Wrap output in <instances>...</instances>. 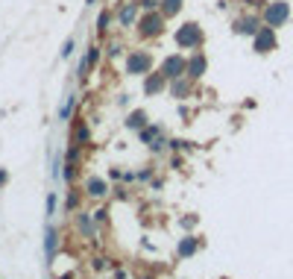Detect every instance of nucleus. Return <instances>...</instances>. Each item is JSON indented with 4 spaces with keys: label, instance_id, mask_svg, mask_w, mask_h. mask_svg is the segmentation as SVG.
Listing matches in <instances>:
<instances>
[{
    "label": "nucleus",
    "instance_id": "nucleus-8",
    "mask_svg": "<svg viewBox=\"0 0 293 279\" xmlns=\"http://www.w3.org/2000/svg\"><path fill=\"white\" fill-rule=\"evenodd\" d=\"M261 27H258V18L255 15H246V18H238L235 21V33L238 35H255Z\"/></svg>",
    "mask_w": 293,
    "mask_h": 279
},
{
    "label": "nucleus",
    "instance_id": "nucleus-23",
    "mask_svg": "<svg viewBox=\"0 0 293 279\" xmlns=\"http://www.w3.org/2000/svg\"><path fill=\"white\" fill-rule=\"evenodd\" d=\"M56 215V194H47V218Z\"/></svg>",
    "mask_w": 293,
    "mask_h": 279
},
{
    "label": "nucleus",
    "instance_id": "nucleus-3",
    "mask_svg": "<svg viewBox=\"0 0 293 279\" xmlns=\"http://www.w3.org/2000/svg\"><path fill=\"white\" fill-rule=\"evenodd\" d=\"M161 74H164L167 80H179V77H188V59H185V56H179V53L167 56V59L161 62Z\"/></svg>",
    "mask_w": 293,
    "mask_h": 279
},
{
    "label": "nucleus",
    "instance_id": "nucleus-24",
    "mask_svg": "<svg viewBox=\"0 0 293 279\" xmlns=\"http://www.w3.org/2000/svg\"><path fill=\"white\" fill-rule=\"evenodd\" d=\"M79 227H82V229H91V221H88L85 215H79Z\"/></svg>",
    "mask_w": 293,
    "mask_h": 279
},
{
    "label": "nucleus",
    "instance_id": "nucleus-12",
    "mask_svg": "<svg viewBox=\"0 0 293 279\" xmlns=\"http://www.w3.org/2000/svg\"><path fill=\"white\" fill-rule=\"evenodd\" d=\"M197 247H200V238H193V235H188V238H182L179 241V259H188V256H193L197 253Z\"/></svg>",
    "mask_w": 293,
    "mask_h": 279
},
{
    "label": "nucleus",
    "instance_id": "nucleus-13",
    "mask_svg": "<svg viewBox=\"0 0 293 279\" xmlns=\"http://www.w3.org/2000/svg\"><path fill=\"white\" fill-rule=\"evenodd\" d=\"M182 3H185V0H161V15L164 18L179 15V12H182Z\"/></svg>",
    "mask_w": 293,
    "mask_h": 279
},
{
    "label": "nucleus",
    "instance_id": "nucleus-22",
    "mask_svg": "<svg viewBox=\"0 0 293 279\" xmlns=\"http://www.w3.org/2000/svg\"><path fill=\"white\" fill-rule=\"evenodd\" d=\"M73 47H76V41H73V38H68V41H65V44H62V56H65V59H68L70 53H73Z\"/></svg>",
    "mask_w": 293,
    "mask_h": 279
},
{
    "label": "nucleus",
    "instance_id": "nucleus-16",
    "mask_svg": "<svg viewBox=\"0 0 293 279\" xmlns=\"http://www.w3.org/2000/svg\"><path fill=\"white\" fill-rule=\"evenodd\" d=\"M73 103H76V97H73V94H68V97H65V106H62V112H59V121H68V118H70Z\"/></svg>",
    "mask_w": 293,
    "mask_h": 279
},
{
    "label": "nucleus",
    "instance_id": "nucleus-10",
    "mask_svg": "<svg viewBox=\"0 0 293 279\" xmlns=\"http://www.w3.org/2000/svg\"><path fill=\"white\" fill-rule=\"evenodd\" d=\"M56 241H59V235H56V229L47 227L44 229V256H47V264L56 259Z\"/></svg>",
    "mask_w": 293,
    "mask_h": 279
},
{
    "label": "nucleus",
    "instance_id": "nucleus-14",
    "mask_svg": "<svg viewBox=\"0 0 293 279\" xmlns=\"http://www.w3.org/2000/svg\"><path fill=\"white\" fill-rule=\"evenodd\" d=\"M85 188H88V194H94V197H103L106 194V182L100 179V176H91L85 182Z\"/></svg>",
    "mask_w": 293,
    "mask_h": 279
},
{
    "label": "nucleus",
    "instance_id": "nucleus-25",
    "mask_svg": "<svg viewBox=\"0 0 293 279\" xmlns=\"http://www.w3.org/2000/svg\"><path fill=\"white\" fill-rule=\"evenodd\" d=\"M76 156H79V147H73V150L68 153V162H76Z\"/></svg>",
    "mask_w": 293,
    "mask_h": 279
},
{
    "label": "nucleus",
    "instance_id": "nucleus-6",
    "mask_svg": "<svg viewBox=\"0 0 293 279\" xmlns=\"http://www.w3.org/2000/svg\"><path fill=\"white\" fill-rule=\"evenodd\" d=\"M252 47L258 53H270L276 47V30L273 27H261L258 33L252 35Z\"/></svg>",
    "mask_w": 293,
    "mask_h": 279
},
{
    "label": "nucleus",
    "instance_id": "nucleus-7",
    "mask_svg": "<svg viewBox=\"0 0 293 279\" xmlns=\"http://www.w3.org/2000/svg\"><path fill=\"white\" fill-rule=\"evenodd\" d=\"M138 9H141V3H126V6H121V12H118L121 27H132V24H138Z\"/></svg>",
    "mask_w": 293,
    "mask_h": 279
},
{
    "label": "nucleus",
    "instance_id": "nucleus-26",
    "mask_svg": "<svg viewBox=\"0 0 293 279\" xmlns=\"http://www.w3.org/2000/svg\"><path fill=\"white\" fill-rule=\"evenodd\" d=\"M6 179H9V174H6V171H3V168H0V188H3V185H6Z\"/></svg>",
    "mask_w": 293,
    "mask_h": 279
},
{
    "label": "nucleus",
    "instance_id": "nucleus-11",
    "mask_svg": "<svg viewBox=\"0 0 293 279\" xmlns=\"http://www.w3.org/2000/svg\"><path fill=\"white\" fill-rule=\"evenodd\" d=\"M164 83H167V77H164L161 71H158V74H150V77L144 80V91H147V94H158V91L164 88Z\"/></svg>",
    "mask_w": 293,
    "mask_h": 279
},
{
    "label": "nucleus",
    "instance_id": "nucleus-28",
    "mask_svg": "<svg viewBox=\"0 0 293 279\" xmlns=\"http://www.w3.org/2000/svg\"><path fill=\"white\" fill-rule=\"evenodd\" d=\"M85 3H97V0H85Z\"/></svg>",
    "mask_w": 293,
    "mask_h": 279
},
{
    "label": "nucleus",
    "instance_id": "nucleus-18",
    "mask_svg": "<svg viewBox=\"0 0 293 279\" xmlns=\"http://www.w3.org/2000/svg\"><path fill=\"white\" fill-rule=\"evenodd\" d=\"M144 121H147V115H144V112H132V115H129V121H126V123H129L132 129H138V126H141Z\"/></svg>",
    "mask_w": 293,
    "mask_h": 279
},
{
    "label": "nucleus",
    "instance_id": "nucleus-4",
    "mask_svg": "<svg viewBox=\"0 0 293 279\" xmlns=\"http://www.w3.org/2000/svg\"><path fill=\"white\" fill-rule=\"evenodd\" d=\"M164 30V15H161V9L158 12H147V15L138 21V33L144 38H150V35H158Z\"/></svg>",
    "mask_w": 293,
    "mask_h": 279
},
{
    "label": "nucleus",
    "instance_id": "nucleus-2",
    "mask_svg": "<svg viewBox=\"0 0 293 279\" xmlns=\"http://www.w3.org/2000/svg\"><path fill=\"white\" fill-rule=\"evenodd\" d=\"M287 18H290V6L284 3V0H273V3H267V9H264V24L267 27H281V24H287Z\"/></svg>",
    "mask_w": 293,
    "mask_h": 279
},
{
    "label": "nucleus",
    "instance_id": "nucleus-1",
    "mask_svg": "<svg viewBox=\"0 0 293 279\" xmlns=\"http://www.w3.org/2000/svg\"><path fill=\"white\" fill-rule=\"evenodd\" d=\"M176 44L182 47V50H193V47H200L203 44V27L200 24H182L179 30H176Z\"/></svg>",
    "mask_w": 293,
    "mask_h": 279
},
{
    "label": "nucleus",
    "instance_id": "nucleus-20",
    "mask_svg": "<svg viewBox=\"0 0 293 279\" xmlns=\"http://www.w3.org/2000/svg\"><path fill=\"white\" fill-rule=\"evenodd\" d=\"M158 132H161L158 126H150V129H144V132H141V141H153L155 135H158Z\"/></svg>",
    "mask_w": 293,
    "mask_h": 279
},
{
    "label": "nucleus",
    "instance_id": "nucleus-15",
    "mask_svg": "<svg viewBox=\"0 0 293 279\" xmlns=\"http://www.w3.org/2000/svg\"><path fill=\"white\" fill-rule=\"evenodd\" d=\"M170 91H173V97H185V94L190 91V83L185 80V77H179V80H173Z\"/></svg>",
    "mask_w": 293,
    "mask_h": 279
},
{
    "label": "nucleus",
    "instance_id": "nucleus-5",
    "mask_svg": "<svg viewBox=\"0 0 293 279\" xmlns=\"http://www.w3.org/2000/svg\"><path fill=\"white\" fill-rule=\"evenodd\" d=\"M153 68V56L147 50H132L129 53V59H126V71L129 74H147V71Z\"/></svg>",
    "mask_w": 293,
    "mask_h": 279
},
{
    "label": "nucleus",
    "instance_id": "nucleus-17",
    "mask_svg": "<svg viewBox=\"0 0 293 279\" xmlns=\"http://www.w3.org/2000/svg\"><path fill=\"white\" fill-rule=\"evenodd\" d=\"M109 24H112V15H109V12H106V9H103V12L97 15V33L103 35L106 30H109Z\"/></svg>",
    "mask_w": 293,
    "mask_h": 279
},
{
    "label": "nucleus",
    "instance_id": "nucleus-21",
    "mask_svg": "<svg viewBox=\"0 0 293 279\" xmlns=\"http://www.w3.org/2000/svg\"><path fill=\"white\" fill-rule=\"evenodd\" d=\"M85 59H88V68H91V65H97V59H100V47H91Z\"/></svg>",
    "mask_w": 293,
    "mask_h": 279
},
{
    "label": "nucleus",
    "instance_id": "nucleus-27",
    "mask_svg": "<svg viewBox=\"0 0 293 279\" xmlns=\"http://www.w3.org/2000/svg\"><path fill=\"white\" fill-rule=\"evenodd\" d=\"M62 279H73V276H70V273H65V276H62Z\"/></svg>",
    "mask_w": 293,
    "mask_h": 279
},
{
    "label": "nucleus",
    "instance_id": "nucleus-19",
    "mask_svg": "<svg viewBox=\"0 0 293 279\" xmlns=\"http://www.w3.org/2000/svg\"><path fill=\"white\" fill-rule=\"evenodd\" d=\"M141 9L144 12H155V9H161V0H141Z\"/></svg>",
    "mask_w": 293,
    "mask_h": 279
},
{
    "label": "nucleus",
    "instance_id": "nucleus-9",
    "mask_svg": "<svg viewBox=\"0 0 293 279\" xmlns=\"http://www.w3.org/2000/svg\"><path fill=\"white\" fill-rule=\"evenodd\" d=\"M206 68H208V62H206L203 53H193V56L188 59V77L190 80H200V77L206 74Z\"/></svg>",
    "mask_w": 293,
    "mask_h": 279
}]
</instances>
